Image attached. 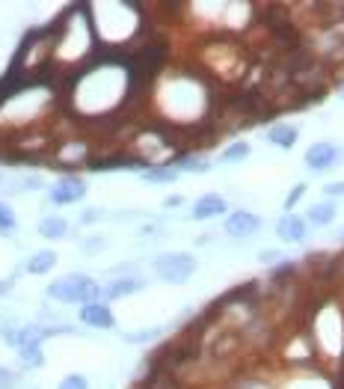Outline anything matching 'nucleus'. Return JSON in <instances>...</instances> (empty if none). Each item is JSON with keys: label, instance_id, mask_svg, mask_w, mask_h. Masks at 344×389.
<instances>
[{"label": "nucleus", "instance_id": "17", "mask_svg": "<svg viewBox=\"0 0 344 389\" xmlns=\"http://www.w3.org/2000/svg\"><path fill=\"white\" fill-rule=\"evenodd\" d=\"M142 176H146V181H176L178 169L176 167H152L142 172Z\"/></svg>", "mask_w": 344, "mask_h": 389}, {"label": "nucleus", "instance_id": "10", "mask_svg": "<svg viewBox=\"0 0 344 389\" xmlns=\"http://www.w3.org/2000/svg\"><path fill=\"white\" fill-rule=\"evenodd\" d=\"M142 285H146V282L134 277V280H116V282H110L107 288H102V292H104L107 300H116V297H128V294L142 292Z\"/></svg>", "mask_w": 344, "mask_h": 389}, {"label": "nucleus", "instance_id": "18", "mask_svg": "<svg viewBox=\"0 0 344 389\" xmlns=\"http://www.w3.org/2000/svg\"><path fill=\"white\" fill-rule=\"evenodd\" d=\"M0 232L4 235L16 232V214H12V208L6 203H0Z\"/></svg>", "mask_w": 344, "mask_h": 389}, {"label": "nucleus", "instance_id": "7", "mask_svg": "<svg viewBox=\"0 0 344 389\" xmlns=\"http://www.w3.org/2000/svg\"><path fill=\"white\" fill-rule=\"evenodd\" d=\"M336 161H338V146H333V143H314L306 152L309 169H329Z\"/></svg>", "mask_w": 344, "mask_h": 389}, {"label": "nucleus", "instance_id": "11", "mask_svg": "<svg viewBox=\"0 0 344 389\" xmlns=\"http://www.w3.org/2000/svg\"><path fill=\"white\" fill-rule=\"evenodd\" d=\"M56 265V253L54 250H39V253H33V258L27 262V273H48L51 268Z\"/></svg>", "mask_w": 344, "mask_h": 389}, {"label": "nucleus", "instance_id": "16", "mask_svg": "<svg viewBox=\"0 0 344 389\" xmlns=\"http://www.w3.org/2000/svg\"><path fill=\"white\" fill-rule=\"evenodd\" d=\"M18 357H21V363H24L27 369H39L42 363H45V357H42L39 345H30V348H18Z\"/></svg>", "mask_w": 344, "mask_h": 389}, {"label": "nucleus", "instance_id": "27", "mask_svg": "<svg viewBox=\"0 0 344 389\" xmlns=\"http://www.w3.org/2000/svg\"><path fill=\"white\" fill-rule=\"evenodd\" d=\"M176 205H181V196H169L166 199V208H176Z\"/></svg>", "mask_w": 344, "mask_h": 389}, {"label": "nucleus", "instance_id": "3", "mask_svg": "<svg viewBox=\"0 0 344 389\" xmlns=\"http://www.w3.org/2000/svg\"><path fill=\"white\" fill-rule=\"evenodd\" d=\"M86 196V184L78 176H66L56 181V187H51V203L54 205H71V203H80Z\"/></svg>", "mask_w": 344, "mask_h": 389}, {"label": "nucleus", "instance_id": "23", "mask_svg": "<svg viewBox=\"0 0 344 389\" xmlns=\"http://www.w3.org/2000/svg\"><path fill=\"white\" fill-rule=\"evenodd\" d=\"M161 330H146V333H131V336H125L128 342H149V339H154Z\"/></svg>", "mask_w": 344, "mask_h": 389}, {"label": "nucleus", "instance_id": "6", "mask_svg": "<svg viewBox=\"0 0 344 389\" xmlns=\"http://www.w3.org/2000/svg\"><path fill=\"white\" fill-rule=\"evenodd\" d=\"M80 321L90 324V327H102V330H110L113 324H116L110 306L102 304V300H95V304H83V306H80Z\"/></svg>", "mask_w": 344, "mask_h": 389}, {"label": "nucleus", "instance_id": "8", "mask_svg": "<svg viewBox=\"0 0 344 389\" xmlns=\"http://www.w3.org/2000/svg\"><path fill=\"white\" fill-rule=\"evenodd\" d=\"M226 211V199L217 196V193H208L202 196L199 203L193 205V220H211V217H220Z\"/></svg>", "mask_w": 344, "mask_h": 389}, {"label": "nucleus", "instance_id": "2", "mask_svg": "<svg viewBox=\"0 0 344 389\" xmlns=\"http://www.w3.org/2000/svg\"><path fill=\"white\" fill-rule=\"evenodd\" d=\"M199 262L190 256V253H164L154 258V270L157 277H161L164 282H172V285H181L188 282L193 273H196Z\"/></svg>", "mask_w": 344, "mask_h": 389}, {"label": "nucleus", "instance_id": "4", "mask_svg": "<svg viewBox=\"0 0 344 389\" xmlns=\"http://www.w3.org/2000/svg\"><path fill=\"white\" fill-rule=\"evenodd\" d=\"M86 167L102 172V169H142L146 172V161H140V157H128V155H110V157H90Z\"/></svg>", "mask_w": 344, "mask_h": 389}, {"label": "nucleus", "instance_id": "15", "mask_svg": "<svg viewBox=\"0 0 344 389\" xmlns=\"http://www.w3.org/2000/svg\"><path fill=\"white\" fill-rule=\"evenodd\" d=\"M309 220H312L314 226H326V223H333V220H336V205H329V203L314 205V208L309 211Z\"/></svg>", "mask_w": 344, "mask_h": 389}, {"label": "nucleus", "instance_id": "21", "mask_svg": "<svg viewBox=\"0 0 344 389\" xmlns=\"http://www.w3.org/2000/svg\"><path fill=\"white\" fill-rule=\"evenodd\" d=\"M18 381H16V374H12L6 366H0V389H12Z\"/></svg>", "mask_w": 344, "mask_h": 389}, {"label": "nucleus", "instance_id": "1", "mask_svg": "<svg viewBox=\"0 0 344 389\" xmlns=\"http://www.w3.org/2000/svg\"><path fill=\"white\" fill-rule=\"evenodd\" d=\"M48 297L60 300V304H95L104 297V292L86 273H68V277L48 285Z\"/></svg>", "mask_w": 344, "mask_h": 389}, {"label": "nucleus", "instance_id": "25", "mask_svg": "<svg viewBox=\"0 0 344 389\" xmlns=\"http://www.w3.org/2000/svg\"><path fill=\"white\" fill-rule=\"evenodd\" d=\"M276 258H282L276 250H262V262H267V265H274Z\"/></svg>", "mask_w": 344, "mask_h": 389}, {"label": "nucleus", "instance_id": "9", "mask_svg": "<svg viewBox=\"0 0 344 389\" xmlns=\"http://www.w3.org/2000/svg\"><path fill=\"white\" fill-rule=\"evenodd\" d=\"M276 232H279L282 241L297 244V241L306 238V223L300 220V217H294V214H285V217L279 220V226H276Z\"/></svg>", "mask_w": 344, "mask_h": 389}, {"label": "nucleus", "instance_id": "19", "mask_svg": "<svg viewBox=\"0 0 344 389\" xmlns=\"http://www.w3.org/2000/svg\"><path fill=\"white\" fill-rule=\"evenodd\" d=\"M250 155V146L247 143H235V146H228L223 152V161H240V157H247Z\"/></svg>", "mask_w": 344, "mask_h": 389}, {"label": "nucleus", "instance_id": "14", "mask_svg": "<svg viewBox=\"0 0 344 389\" xmlns=\"http://www.w3.org/2000/svg\"><path fill=\"white\" fill-rule=\"evenodd\" d=\"M208 157L205 155H181L176 161V169L178 172H208Z\"/></svg>", "mask_w": 344, "mask_h": 389}, {"label": "nucleus", "instance_id": "20", "mask_svg": "<svg viewBox=\"0 0 344 389\" xmlns=\"http://www.w3.org/2000/svg\"><path fill=\"white\" fill-rule=\"evenodd\" d=\"M60 389H90V383H86L83 374H68L60 381Z\"/></svg>", "mask_w": 344, "mask_h": 389}, {"label": "nucleus", "instance_id": "26", "mask_svg": "<svg viewBox=\"0 0 344 389\" xmlns=\"http://www.w3.org/2000/svg\"><path fill=\"white\" fill-rule=\"evenodd\" d=\"M98 217H102L98 211H90V214H83V223H92V220H98Z\"/></svg>", "mask_w": 344, "mask_h": 389}, {"label": "nucleus", "instance_id": "28", "mask_svg": "<svg viewBox=\"0 0 344 389\" xmlns=\"http://www.w3.org/2000/svg\"><path fill=\"white\" fill-rule=\"evenodd\" d=\"M9 288H12L9 282H0V294H6V292H9Z\"/></svg>", "mask_w": 344, "mask_h": 389}, {"label": "nucleus", "instance_id": "5", "mask_svg": "<svg viewBox=\"0 0 344 389\" xmlns=\"http://www.w3.org/2000/svg\"><path fill=\"white\" fill-rule=\"evenodd\" d=\"M258 226H262V220H258L252 211H235V214H228V217H226V235L247 238V235L255 232Z\"/></svg>", "mask_w": 344, "mask_h": 389}, {"label": "nucleus", "instance_id": "22", "mask_svg": "<svg viewBox=\"0 0 344 389\" xmlns=\"http://www.w3.org/2000/svg\"><path fill=\"white\" fill-rule=\"evenodd\" d=\"M303 193H306V187H303V184L294 187V191L288 193V199H285V208H294V203H300V199H303Z\"/></svg>", "mask_w": 344, "mask_h": 389}, {"label": "nucleus", "instance_id": "24", "mask_svg": "<svg viewBox=\"0 0 344 389\" xmlns=\"http://www.w3.org/2000/svg\"><path fill=\"white\" fill-rule=\"evenodd\" d=\"M324 191H326V196H344V181H333V184H326Z\"/></svg>", "mask_w": 344, "mask_h": 389}, {"label": "nucleus", "instance_id": "12", "mask_svg": "<svg viewBox=\"0 0 344 389\" xmlns=\"http://www.w3.org/2000/svg\"><path fill=\"white\" fill-rule=\"evenodd\" d=\"M270 143H276L282 149H291L297 143V128L294 125H274L270 128Z\"/></svg>", "mask_w": 344, "mask_h": 389}, {"label": "nucleus", "instance_id": "29", "mask_svg": "<svg viewBox=\"0 0 344 389\" xmlns=\"http://www.w3.org/2000/svg\"><path fill=\"white\" fill-rule=\"evenodd\" d=\"M341 238H344V229H341Z\"/></svg>", "mask_w": 344, "mask_h": 389}, {"label": "nucleus", "instance_id": "13", "mask_svg": "<svg viewBox=\"0 0 344 389\" xmlns=\"http://www.w3.org/2000/svg\"><path fill=\"white\" fill-rule=\"evenodd\" d=\"M66 232H68V223L63 220V217H45L39 223V235L42 238H66Z\"/></svg>", "mask_w": 344, "mask_h": 389}]
</instances>
